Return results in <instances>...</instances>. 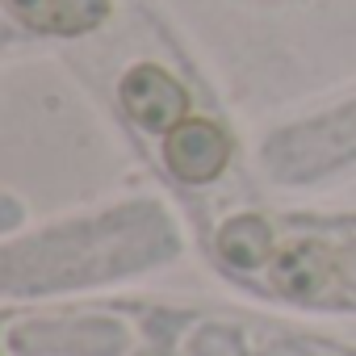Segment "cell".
Wrapping results in <instances>:
<instances>
[{"label":"cell","instance_id":"obj_3","mask_svg":"<svg viewBox=\"0 0 356 356\" xmlns=\"http://www.w3.org/2000/svg\"><path fill=\"white\" fill-rule=\"evenodd\" d=\"M122 105H126V113L143 126V130H159V134H168L176 122H185L189 113V97H185V88L176 84L163 67H155V63H138V67H130L126 76H122Z\"/></svg>","mask_w":356,"mask_h":356},{"label":"cell","instance_id":"obj_4","mask_svg":"<svg viewBox=\"0 0 356 356\" xmlns=\"http://www.w3.org/2000/svg\"><path fill=\"white\" fill-rule=\"evenodd\" d=\"M9 17L38 34H88L105 22L109 0H5Z\"/></svg>","mask_w":356,"mask_h":356},{"label":"cell","instance_id":"obj_2","mask_svg":"<svg viewBox=\"0 0 356 356\" xmlns=\"http://www.w3.org/2000/svg\"><path fill=\"white\" fill-rule=\"evenodd\" d=\"M163 163L172 168L176 181L210 185L231 163V138L206 118H185L163 134Z\"/></svg>","mask_w":356,"mask_h":356},{"label":"cell","instance_id":"obj_1","mask_svg":"<svg viewBox=\"0 0 356 356\" xmlns=\"http://www.w3.org/2000/svg\"><path fill=\"white\" fill-rule=\"evenodd\" d=\"M176 256V227L159 206H126L118 214L47 231L5 248V293H55L92 281H118Z\"/></svg>","mask_w":356,"mask_h":356}]
</instances>
